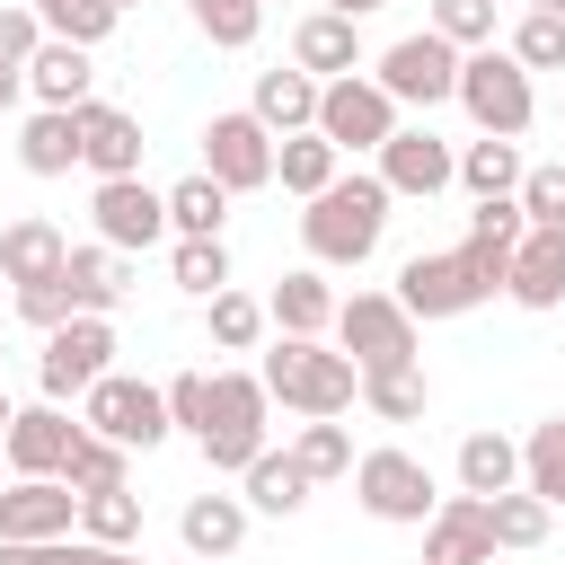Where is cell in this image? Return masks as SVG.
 <instances>
[{
	"instance_id": "6da1fadb",
	"label": "cell",
	"mask_w": 565,
	"mask_h": 565,
	"mask_svg": "<svg viewBox=\"0 0 565 565\" xmlns=\"http://www.w3.org/2000/svg\"><path fill=\"white\" fill-rule=\"evenodd\" d=\"M388 185H380V168H344L327 194H309L300 203V247H309V265H371L380 256V238H388Z\"/></svg>"
},
{
	"instance_id": "7a4b0ae2",
	"label": "cell",
	"mask_w": 565,
	"mask_h": 565,
	"mask_svg": "<svg viewBox=\"0 0 565 565\" xmlns=\"http://www.w3.org/2000/svg\"><path fill=\"white\" fill-rule=\"evenodd\" d=\"M265 388L291 415H344L362 397V362L344 344H327V335H274L265 344Z\"/></svg>"
},
{
	"instance_id": "3957f363",
	"label": "cell",
	"mask_w": 565,
	"mask_h": 565,
	"mask_svg": "<svg viewBox=\"0 0 565 565\" xmlns=\"http://www.w3.org/2000/svg\"><path fill=\"white\" fill-rule=\"evenodd\" d=\"M265 415H274V388H265V371H212L203 468H212V477H247V459L265 450Z\"/></svg>"
},
{
	"instance_id": "277c9868",
	"label": "cell",
	"mask_w": 565,
	"mask_h": 565,
	"mask_svg": "<svg viewBox=\"0 0 565 565\" xmlns=\"http://www.w3.org/2000/svg\"><path fill=\"white\" fill-rule=\"evenodd\" d=\"M459 106H468L477 132H503V141H521V132L539 124V88H530V71L512 62V44H477V53L459 62Z\"/></svg>"
},
{
	"instance_id": "5b68a950",
	"label": "cell",
	"mask_w": 565,
	"mask_h": 565,
	"mask_svg": "<svg viewBox=\"0 0 565 565\" xmlns=\"http://www.w3.org/2000/svg\"><path fill=\"white\" fill-rule=\"evenodd\" d=\"M353 503L371 512V521H388V530H424L433 521V503H441V486H433V468L415 459V450H362L353 459Z\"/></svg>"
},
{
	"instance_id": "8992f818",
	"label": "cell",
	"mask_w": 565,
	"mask_h": 565,
	"mask_svg": "<svg viewBox=\"0 0 565 565\" xmlns=\"http://www.w3.org/2000/svg\"><path fill=\"white\" fill-rule=\"evenodd\" d=\"M406 124V106L371 79V71H344V79H327L318 88V132L344 150V159H380V141Z\"/></svg>"
},
{
	"instance_id": "52a82bcc",
	"label": "cell",
	"mask_w": 565,
	"mask_h": 565,
	"mask_svg": "<svg viewBox=\"0 0 565 565\" xmlns=\"http://www.w3.org/2000/svg\"><path fill=\"white\" fill-rule=\"evenodd\" d=\"M459 62H468V53H459L450 35L415 26V35H397V44L371 62V79H380L397 106H424V115H433V106H450V97H459Z\"/></svg>"
},
{
	"instance_id": "ba28073f",
	"label": "cell",
	"mask_w": 565,
	"mask_h": 565,
	"mask_svg": "<svg viewBox=\"0 0 565 565\" xmlns=\"http://www.w3.org/2000/svg\"><path fill=\"white\" fill-rule=\"evenodd\" d=\"M115 371V318H62L53 335H44V353H35V380H44V397L53 406H79L97 380Z\"/></svg>"
},
{
	"instance_id": "9c48e42d",
	"label": "cell",
	"mask_w": 565,
	"mask_h": 565,
	"mask_svg": "<svg viewBox=\"0 0 565 565\" xmlns=\"http://www.w3.org/2000/svg\"><path fill=\"white\" fill-rule=\"evenodd\" d=\"M79 424L106 433V441H124V450H159V441L177 433V424H168V388L132 380V371H106V380L79 397Z\"/></svg>"
},
{
	"instance_id": "30bf717a",
	"label": "cell",
	"mask_w": 565,
	"mask_h": 565,
	"mask_svg": "<svg viewBox=\"0 0 565 565\" xmlns=\"http://www.w3.org/2000/svg\"><path fill=\"white\" fill-rule=\"evenodd\" d=\"M397 300L433 327V318H468L477 300H494V282L468 265V247H424V256L397 265Z\"/></svg>"
},
{
	"instance_id": "8fae6325",
	"label": "cell",
	"mask_w": 565,
	"mask_h": 565,
	"mask_svg": "<svg viewBox=\"0 0 565 565\" xmlns=\"http://www.w3.org/2000/svg\"><path fill=\"white\" fill-rule=\"evenodd\" d=\"M415 309L397 300V291H353V300H335V344L362 362V371H388V362H415Z\"/></svg>"
},
{
	"instance_id": "7c38bea8",
	"label": "cell",
	"mask_w": 565,
	"mask_h": 565,
	"mask_svg": "<svg viewBox=\"0 0 565 565\" xmlns=\"http://www.w3.org/2000/svg\"><path fill=\"white\" fill-rule=\"evenodd\" d=\"M203 177H221L230 194H265L274 185V132L256 124V106H230L203 124Z\"/></svg>"
},
{
	"instance_id": "4fadbf2b",
	"label": "cell",
	"mask_w": 565,
	"mask_h": 565,
	"mask_svg": "<svg viewBox=\"0 0 565 565\" xmlns=\"http://www.w3.org/2000/svg\"><path fill=\"white\" fill-rule=\"evenodd\" d=\"M380 185H388L397 203H433L441 185H459V150H450L433 124H397V132L380 141Z\"/></svg>"
},
{
	"instance_id": "5bb4252c",
	"label": "cell",
	"mask_w": 565,
	"mask_h": 565,
	"mask_svg": "<svg viewBox=\"0 0 565 565\" xmlns=\"http://www.w3.org/2000/svg\"><path fill=\"white\" fill-rule=\"evenodd\" d=\"M88 221H97V238H106V247H124V256H141V247L177 238V230H168V194H150L141 177H97Z\"/></svg>"
},
{
	"instance_id": "9a60e30c",
	"label": "cell",
	"mask_w": 565,
	"mask_h": 565,
	"mask_svg": "<svg viewBox=\"0 0 565 565\" xmlns=\"http://www.w3.org/2000/svg\"><path fill=\"white\" fill-rule=\"evenodd\" d=\"M79 415L71 406H18V424H9V441H0V459H9V477H62L71 468V450H79Z\"/></svg>"
},
{
	"instance_id": "2e32d148",
	"label": "cell",
	"mask_w": 565,
	"mask_h": 565,
	"mask_svg": "<svg viewBox=\"0 0 565 565\" xmlns=\"http://www.w3.org/2000/svg\"><path fill=\"white\" fill-rule=\"evenodd\" d=\"M79 530V494L62 477H9L0 486V539H71Z\"/></svg>"
},
{
	"instance_id": "e0dca14e",
	"label": "cell",
	"mask_w": 565,
	"mask_h": 565,
	"mask_svg": "<svg viewBox=\"0 0 565 565\" xmlns=\"http://www.w3.org/2000/svg\"><path fill=\"white\" fill-rule=\"evenodd\" d=\"M424 565H494V521L486 494H441L424 521Z\"/></svg>"
},
{
	"instance_id": "ac0fdd59",
	"label": "cell",
	"mask_w": 565,
	"mask_h": 565,
	"mask_svg": "<svg viewBox=\"0 0 565 565\" xmlns=\"http://www.w3.org/2000/svg\"><path fill=\"white\" fill-rule=\"evenodd\" d=\"M503 300L512 309H565V230H521L512 247V274H503Z\"/></svg>"
},
{
	"instance_id": "d6986e66",
	"label": "cell",
	"mask_w": 565,
	"mask_h": 565,
	"mask_svg": "<svg viewBox=\"0 0 565 565\" xmlns=\"http://www.w3.org/2000/svg\"><path fill=\"white\" fill-rule=\"evenodd\" d=\"M79 168H88V177H141V124H132L124 106L88 97V106H79Z\"/></svg>"
},
{
	"instance_id": "ffe728a7",
	"label": "cell",
	"mask_w": 565,
	"mask_h": 565,
	"mask_svg": "<svg viewBox=\"0 0 565 565\" xmlns=\"http://www.w3.org/2000/svg\"><path fill=\"white\" fill-rule=\"evenodd\" d=\"M291 62H300L309 79H344V71H362V18L309 9V18L291 26Z\"/></svg>"
},
{
	"instance_id": "44dd1931",
	"label": "cell",
	"mask_w": 565,
	"mask_h": 565,
	"mask_svg": "<svg viewBox=\"0 0 565 565\" xmlns=\"http://www.w3.org/2000/svg\"><path fill=\"white\" fill-rule=\"evenodd\" d=\"M9 159H18L26 177H71V168H79V106H35V115L18 124Z\"/></svg>"
},
{
	"instance_id": "7402d4cb",
	"label": "cell",
	"mask_w": 565,
	"mask_h": 565,
	"mask_svg": "<svg viewBox=\"0 0 565 565\" xmlns=\"http://www.w3.org/2000/svg\"><path fill=\"white\" fill-rule=\"evenodd\" d=\"M521 230H530V212H521V194H486L477 212H468V265L503 291V274H512V247H521Z\"/></svg>"
},
{
	"instance_id": "603a6c76",
	"label": "cell",
	"mask_w": 565,
	"mask_h": 565,
	"mask_svg": "<svg viewBox=\"0 0 565 565\" xmlns=\"http://www.w3.org/2000/svg\"><path fill=\"white\" fill-rule=\"evenodd\" d=\"M26 97H35V106H88V97H97V62H88V44L44 35L35 62H26Z\"/></svg>"
},
{
	"instance_id": "cb8c5ba5",
	"label": "cell",
	"mask_w": 565,
	"mask_h": 565,
	"mask_svg": "<svg viewBox=\"0 0 565 565\" xmlns=\"http://www.w3.org/2000/svg\"><path fill=\"white\" fill-rule=\"evenodd\" d=\"M62 282H71V300H79L88 318H115V309H124V291H132V256H124V247H106V238H88V247H71Z\"/></svg>"
},
{
	"instance_id": "d4e9b609",
	"label": "cell",
	"mask_w": 565,
	"mask_h": 565,
	"mask_svg": "<svg viewBox=\"0 0 565 565\" xmlns=\"http://www.w3.org/2000/svg\"><path fill=\"white\" fill-rule=\"evenodd\" d=\"M318 88H327V79H309L300 62H291V71L274 62V71H256V97H247V106H256V124L282 141V132H309V124H318Z\"/></svg>"
},
{
	"instance_id": "484cf974",
	"label": "cell",
	"mask_w": 565,
	"mask_h": 565,
	"mask_svg": "<svg viewBox=\"0 0 565 565\" xmlns=\"http://www.w3.org/2000/svg\"><path fill=\"white\" fill-rule=\"evenodd\" d=\"M71 265V238L44 221V212H18L9 230H0V282H44V274H62Z\"/></svg>"
},
{
	"instance_id": "4316f807",
	"label": "cell",
	"mask_w": 565,
	"mask_h": 565,
	"mask_svg": "<svg viewBox=\"0 0 565 565\" xmlns=\"http://www.w3.org/2000/svg\"><path fill=\"white\" fill-rule=\"evenodd\" d=\"M265 309H274V335H327V327H335V282H327V265H291Z\"/></svg>"
},
{
	"instance_id": "83f0119b",
	"label": "cell",
	"mask_w": 565,
	"mask_h": 565,
	"mask_svg": "<svg viewBox=\"0 0 565 565\" xmlns=\"http://www.w3.org/2000/svg\"><path fill=\"white\" fill-rule=\"evenodd\" d=\"M335 177H344V150H335V141L318 132V124H309V132H282V141H274V185H282V194H300V203H309V194H327Z\"/></svg>"
},
{
	"instance_id": "f1b7e54d",
	"label": "cell",
	"mask_w": 565,
	"mask_h": 565,
	"mask_svg": "<svg viewBox=\"0 0 565 565\" xmlns=\"http://www.w3.org/2000/svg\"><path fill=\"white\" fill-rule=\"evenodd\" d=\"M309 486H318V477H309V468H300L291 450H274V441H265V450L247 459V477H238L247 512H274V521H291V512L309 503Z\"/></svg>"
},
{
	"instance_id": "f546056e",
	"label": "cell",
	"mask_w": 565,
	"mask_h": 565,
	"mask_svg": "<svg viewBox=\"0 0 565 565\" xmlns=\"http://www.w3.org/2000/svg\"><path fill=\"white\" fill-rule=\"evenodd\" d=\"M177 539H185L194 556H238V539H247V494H194V503L177 512Z\"/></svg>"
},
{
	"instance_id": "4dcf8cb0",
	"label": "cell",
	"mask_w": 565,
	"mask_h": 565,
	"mask_svg": "<svg viewBox=\"0 0 565 565\" xmlns=\"http://www.w3.org/2000/svg\"><path fill=\"white\" fill-rule=\"evenodd\" d=\"M521 141H503V132H477V141H459V185L486 203V194H521Z\"/></svg>"
},
{
	"instance_id": "1f68e13d",
	"label": "cell",
	"mask_w": 565,
	"mask_h": 565,
	"mask_svg": "<svg viewBox=\"0 0 565 565\" xmlns=\"http://www.w3.org/2000/svg\"><path fill=\"white\" fill-rule=\"evenodd\" d=\"M221 221H230V185H221V177L194 168V177L168 185V230H177V238H221Z\"/></svg>"
},
{
	"instance_id": "d6a6232c",
	"label": "cell",
	"mask_w": 565,
	"mask_h": 565,
	"mask_svg": "<svg viewBox=\"0 0 565 565\" xmlns=\"http://www.w3.org/2000/svg\"><path fill=\"white\" fill-rule=\"evenodd\" d=\"M265 327H274V309H265L256 291H212V300H203V335H212L221 353H256Z\"/></svg>"
},
{
	"instance_id": "836d02e7",
	"label": "cell",
	"mask_w": 565,
	"mask_h": 565,
	"mask_svg": "<svg viewBox=\"0 0 565 565\" xmlns=\"http://www.w3.org/2000/svg\"><path fill=\"white\" fill-rule=\"evenodd\" d=\"M512 486H521V441L468 433L459 441V494H512Z\"/></svg>"
},
{
	"instance_id": "e575fe53",
	"label": "cell",
	"mask_w": 565,
	"mask_h": 565,
	"mask_svg": "<svg viewBox=\"0 0 565 565\" xmlns=\"http://www.w3.org/2000/svg\"><path fill=\"white\" fill-rule=\"evenodd\" d=\"M362 406H371L380 424H415V415L433 406V380H424L415 362H388V371H362Z\"/></svg>"
},
{
	"instance_id": "d590c367",
	"label": "cell",
	"mask_w": 565,
	"mask_h": 565,
	"mask_svg": "<svg viewBox=\"0 0 565 565\" xmlns=\"http://www.w3.org/2000/svg\"><path fill=\"white\" fill-rule=\"evenodd\" d=\"M79 539H97V547H141V494H132V486L79 494Z\"/></svg>"
},
{
	"instance_id": "8d00e7d4",
	"label": "cell",
	"mask_w": 565,
	"mask_h": 565,
	"mask_svg": "<svg viewBox=\"0 0 565 565\" xmlns=\"http://www.w3.org/2000/svg\"><path fill=\"white\" fill-rule=\"evenodd\" d=\"M486 521H494V547H547L556 503L530 494V486H512V494H486Z\"/></svg>"
},
{
	"instance_id": "74e56055",
	"label": "cell",
	"mask_w": 565,
	"mask_h": 565,
	"mask_svg": "<svg viewBox=\"0 0 565 565\" xmlns=\"http://www.w3.org/2000/svg\"><path fill=\"white\" fill-rule=\"evenodd\" d=\"M185 18H194V35L212 53H247L256 26H265V0H185Z\"/></svg>"
},
{
	"instance_id": "f35d334b",
	"label": "cell",
	"mask_w": 565,
	"mask_h": 565,
	"mask_svg": "<svg viewBox=\"0 0 565 565\" xmlns=\"http://www.w3.org/2000/svg\"><path fill=\"white\" fill-rule=\"evenodd\" d=\"M291 459L327 486V477H353V433L335 424V415H300V433H291Z\"/></svg>"
},
{
	"instance_id": "ab89813d",
	"label": "cell",
	"mask_w": 565,
	"mask_h": 565,
	"mask_svg": "<svg viewBox=\"0 0 565 565\" xmlns=\"http://www.w3.org/2000/svg\"><path fill=\"white\" fill-rule=\"evenodd\" d=\"M26 9L44 18V35H62V44H88V53H97V44L115 35V18H124L115 0H26Z\"/></svg>"
},
{
	"instance_id": "60d3db41",
	"label": "cell",
	"mask_w": 565,
	"mask_h": 565,
	"mask_svg": "<svg viewBox=\"0 0 565 565\" xmlns=\"http://www.w3.org/2000/svg\"><path fill=\"white\" fill-rule=\"evenodd\" d=\"M62 486H71V494H97V486H132V450H124V441H106V433H79V450H71Z\"/></svg>"
},
{
	"instance_id": "b9f144b4",
	"label": "cell",
	"mask_w": 565,
	"mask_h": 565,
	"mask_svg": "<svg viewBox=\"0 0 565 565\" xmlns=\"http://www.w3.org/2000/svg\"><path fill=\"white\" fill-rule=\"evenodd\" d=\"M521 486L547 494V503H565V415L530 424V441H521Z\"/></svg>"
},
{
	"instance_id": "7bdbcfd3",
	"label": "cell",
	"mask_w": 565,
	"mask_h": 565,
	"mask_svg": "<svg viewBox=\"0 0 565 565\" xmlns=\"http://www.w3.org/2000/svg\"><path fill=\"white\" fill-rule=\"evenodd\" d=\"M168 274H177V291L212 300V291H230V247L221 238H177L168 247Z\"/></svg>"
},
{
	"instance_id": "ee69618b",
	"label": "cell",
	"mask_w": 565,
	"mask_h": 565,
	"mask_svg": "<svg viewBox=\"0 0 565 565\" xmlns=\"http://www.w3.org/2000/svg\"><path fill=\"white\" fill-rule=\"evenodd\" d=\"M512 62L521 71H565V9H530L512 26Z\"/></svg>"
},
{
	"instance_id": "f6af8a7d",
	"label": "cell",
	"mask_w": 565,
	"mask_h": 565,
	"mask_svg": "<svg viewBox=\"0 0 565 565\" xmlns=\"http://www.w3.org/2000/svg\"><path fill=\"white\" fill-rule=\"evenodd\" d=\"M433 35H450L459 53H477V44H494V0H433V18H424Z\"/></svg>"
},
{
	"instance_id": "bcb514c9",
	"label": "cell",
	"mask_w": 565,
	"mask_h": 565,
	"mask_svg": "<svg viewBox=\"0 0 565 565\" xmlns=\"http://www.w3.org/2000/svg\"><path fill=\"white\" fill-rule=\"evenodd\" d=\"M18 318H26L35 335H53L62 318H79V300H71V282H62V274H44V282H18Z\"/></svg>"
},
{
	"instance_id": "7dc6e473",
	"label": "cell",
	"mask_w": 565,
	"mask_h": 565,
	"mask_svg": "<svg viewBox=\"0 0 565 565\" xmlns=\"http://www.w3.org/2000/svg\"><path fill=\"white\" fill-rule=\"evenodd\" d=\"M168 424L203 441V424H212V371H177L168 380Z\"/></svg>"
},
{
	"instance_id": "c3c4849f",
	"label": "cell",
	"mask_w": 565,
	"mask_h": 565,
	"mask_svg": "<svg viewBox=\"0 0 565 565\" xmlns=\"http://www.w3.org/2000/svg\"><path fill=\"white\" fill-rule=\"evenodd\" d=\"M521 212H530L539 230H565V159H547V168L521 177Z\"/></svg>"
},
{
	"instance_id": "681fc988",
	"label": "cell",
	"mask_w": 565,
	"mask_h": 565,
	"mask_svg": "<svg viewBox=\"0 0 565 565\" xmlns=\"http://www.w3.org/2000/svg\"><path fill=\"white\" fill-rule=\"evenodd\" d=\"M35 44H44V18L26 0H9L0 9V62H35Z\"/></svg>"
},
{
	"instance_id": "f907efd6",
	"label": "cell",
	"mask_w": 565,
	"mask_h": 565,
	"mask_svg": "<svg viewBox=\"0 0 565 565\" xmlns=\"http://www.w3.org/2000/svg\"><path fill=\"white\" fill-rule=\"evenodd\" d=\"M18 97H26V62H0V115H9Z\"/></svg>"
},
{
	"instance_id": "816d5d0a",
	"label": "cell",
	"mask_w": 565,
	"mask_h": 565,
	"mask_svg": "<svg viewBox=\"0 0 565 565\" xmlns=\"http://www.w3.org/2000/svg\"><path fill=\"white\" fill-rule=\"evenodd\" d=\"M0 565H44V539H0Z\"/></svg>"
},
{
	"instance_id": "f5cc1de1",
	"label": "cell",
	"mask_w": 565,
	"mask_h": 565,
	"mask_svg": "<svg viewBox=\"0 0 565 565\" xmlns=\"http://www.w3.org/2000/svg\"><path fill=\"white\" fill-rule=\"evenodd\" d=\"M318 9H335V18H371V9H388V0H318Z\"/></svg>"
},
{
	"instance_id": "db71d44e",
	"label": "cell",
	"mask_w": 565,
	"mask_h": 565,
	"mask_svg": "<svg viewBox=\"0 0 565 565\" xmlns=\"http://www.w3.org/2000/svg\"><path fill=\"white\" fill-rule=\"evenodd\" d=\"M9 424H18V406H9V388H0V441H9Z\"/></svg>"
},
{
	"instance_id": "11a10c76",
	"label": "cell",
	"mask_w": 565,
	"mask_h": 565,
	"mask_svg": "<svg viewBox=\"0 0 565 565\" xmlns=\"http://www.w3.org/2000/svg\"><path fill=\"white\" fill-rule=\"evenodd\" d=\"M530 9H565V0H530Z\"/></svg>"
},
{
	"instance_id": "9f6ffc18",
	"label": "cell",
	"mask_w": 565,
	"mask_h": 565,
	"mask_svg": "<svg viewBox=\"0 0 565 565\" xmlns=\"http://www.w3.org/2000/svg\"><path fill=\"white\" fill-rule=\"evenodd\" d=\"M0 486H9V459H0Z\"/></svg>"
},
{
	"instance_id": "6f0895ef",
	"label": "cell",
	"mask_w": 565,
	"mask_h": 565,
	"mask_svg": "<svg viewBox=\"0 0 565 565\" xmlns=\"http://www.w3.org/2000/svg\"><path fill=\"white\" fill-rule=\"evenodd\" d=\"M115 9H132V0H115Z\"/></svg>"
},
{
	"instance_id": "680465c9",
	"label": "cell",
	"mask_w": 565,
	"mask_h": 565,
	"mask_svg": "<svg viewBox=\"0 0 565 565\" xmlns=\"http://www.w3.org/2000/svg\"><path fill=\"white\" fill-rule=\"evenodd\" d=\"M0 159H9V141H0Z\"/></svg>"
}]
</instances>
